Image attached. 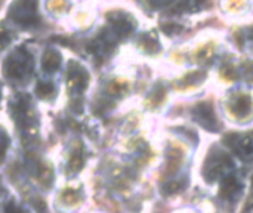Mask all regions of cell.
I'll list each match as a JSON object with an SVG mask.
<instances>
[{
    "label": "cell",
    "mask_w": 253,
    "mask_h": 213,
    "mask_svg": "<svg viewBox=\"0 0 253 213\" xmlns=\"http://www.w3.org/2000/svg\"><path fill=\"white\" fill-rule=\"evenodd\" d=\"M80 0H39L40 10L46 21L55 25H65Z\"/></svg>",
    "instance_id": "1"
},
{
    "label": "cell",
    "mask_w": 253,
    "mask_h": 213,
    "mask_svg": "<svg viewBox=\"0 0 253 213\" xmlns=\"http://www.w3.org/2000/svg\"><path fill=\"white\" fill-rule=\"evenodd\" d=\"M216 7L230 24L252 18L253 0H218Z\"/></svg>",
    "instance_id": "2"
},
{
    "label": "cell",
    "mask_w": 253,
    "mask_h": 213,
    "mask_svg": "<svg viewBox=\"0 0 253 213\" xmlns=\"http://www.w3.org/2000/svg\"><path fill=\"white\" fill-rule=\"evenodd\" d=\"M231 107H233V111L236 116H246L252 111V101L248 95L240 93L233 98Z\"/></svg>",
    "instance_id": "3"
},
{
    "label": "cell",
    "mask_w": 253,
    "mask_h": 213,
    "mask_svg": "<svg viewBox=\"0 0 253 213\" xmlns=\"http://www.w3.org/2000/svg\"><path fill=\"white\" fill-rule=\"evenodd\" d=\"M43 68L46 70V71H49V73H52V71H55L58 67H59V64H61V58H59V53H58V50H55V49H47L44 53H43Z\"/></svg>",
    "instance_id": "4"
},
{
    "label": "cell",
    "mask_w": 253,
    "mask_h": 213,
    "mask_svg": "<svg viewBox=\"0 0 253 213\" xmlns=\"http://www.w3.org/2000/svg\"><path fill=\"white\" fill-rule=\"evenodd\" d=\"M237 148L242 154L245 156H252L253 154V138L251 136H243L237 142Z\"/></svg>",
    "instance_id": "5"
},
{
    "label": "cell",
    "mask_w": 253,
    "mask_h": 213,
    "mask_svg": "<svg viewBox=\"0 0 253 213\" xmlns=\"http://www.w3.org/2000/svg\"><path fill=\"white\" fill-rule=\"evenodd\" d=\"M98 4H107V6H111V4H120V3H125V1H129V0H95Z\"/></svg>",
    "instance_id": "6"
}]
</instances>
